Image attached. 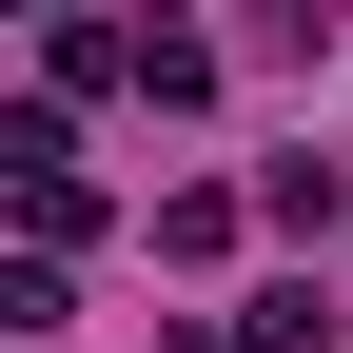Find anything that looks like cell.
<instances>
[{
	"mask_svg": "<svg viewBox=\"0 0 353 353\" xmlns=\"http://www.w3.org/2000/svg\"><path fill=\"white\" fill-rule=\"evenodd\" d=\"M39 79H59V99H99V79H138V39H118V20H39Z\"/></svg>",
	"mask_w": 353,
	"mask_h": 353,
	"instance_id": "1",
	"label": "cell"
},
{
	"mask_svg": "<svg viewBox=\"0 0 353 353\" xmlns=\"http://www.w3.org/2000/svg\"><path fill=\"white\" fill-rule=\"evenodd\" d=\"M255 216H275V236H334V216H353V176H334V157H275V176H255Z\"/></svg>",
	"mask_w": 353,
	"mask_h": 353,
	"instance_id": "2",
	"label": "cell"
},
{
	"mask_svg": "<svg viewBox=\"0 0 353 353\" xmlns=\"http://www.w3.org/2000/svg\"><path fill=\"white\" fill-rule=\"evenodd\" d=\"M236 353H334V294H314V275H275V294L236 314Z\"/></svg>",
	"mask_w": 353,
	"mask_h": 353,
	"instance_id": "3",
	"label": "cell"
}]
</instances>
